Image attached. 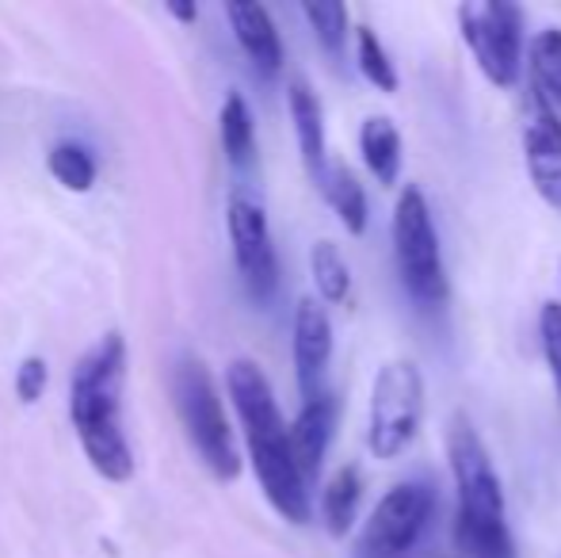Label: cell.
Returning a JSON list of instances; mask_svg holds the SVG:
<instances>
[{
    "label": "cell",
    "mask_w": 561,
    "mask_h": 558,
    "mask_svg": "<svg viewBox=\"0 0 561 558\" xmlns=\"http://www.w3.org/2000/svg\"><path fill=\"white\" fill-rule=\"evenodd\" d=\"M539 333H542V352H547L550 375H554V387H558V398H561V303L558 298L542 306Z\"/></svg>",
    "instance_id": "24"
},
{
    "label": "cell",
    "mask_w": 561,
    "mask_h": 558,
    "mask_svg": "<svg viewBox=\"0 0 561 558\" xmlns=\"http://www.w3.org/2000/svg\"><path fill=\"white\" fill-rule=\"evenodd\" d=\"M447 459H450V475H455V490H458L455 516L508 524L504 490H501V478H496V470H493V459H489L478 429H473L462 413H458L447 429Z\"/></svg>",
    "instance_id": "8"
},
{
    "label": "cell",
    "mask_w": 561,
    "mask_h": 558,
    "mask_svg": "<svg viewBox=\"0 0 561 558\" xmlns=\"http://www.w3.org/2000/svg\"><path fill=\"white\" fill-rule=\"evenodd\" d=\"M329 360H333V321L318 298H302L295 310V375L306 402L325 395Z\"/></svg>",
    "instance_id": "11"
},
{
    "label": "cell",
    "mask_w": 561,
    "mask_h": 558,
    "mask_svg": "<svg viewBox=\"0 0 561 558\" xmlns=\"http://www.w3.org/2000/svg\"><path fill=\"white\" fill-rule=\"evenodd\" d=\"M226 390L244 429V444L252 455V470L260 478V490L272 501V509L290 524L310 521V490L306 475L290 447V424L283 421L275 395L267 387L264 372L252 360H233L226 372Z\"/></svg>",
    "instance_id": "1"
},
{
    "label": "cell",
    "mask_w": 561,
    "mask_h": 558,
    "mask_svg": "<svg viewBox=\"0 0 561 558\" xmlns=\"http://www.w3.org/2000/svg\"><path fill=\"white\" fill-rule=\"evenodd\" d=\"M531 73L535 92L561 115V31L547 27L531 38Z\"/></svg>",
    "instance_id": "19"
},
{
    "label": "cell",
    "mask_w": 561,
    "mask_h": 558,
    "mask_svg": "<svg viewBox=\"0 0 561 558\" xmlns=\"http://www.w3.org/2000/svg\"><path fill=\"white\" fill-rule=\"evenodd\" d=\"M458 27L481 73L496 89H512L524 66V12L508 0H473L458 8Z\"/></svg>",
    "instance_id": "6"
},
{
    "label": "cell",
    "mask_w": 561,
    "mask_h": 558,
    "mask_svg": "<svg viewBox=\"0 0 561 558\" xmlns=\"http://www.w3.org/2000/svg\"><path fill=\"white\" fill-rule=\"evenodd\" d=\"M333 424H336V402L329 390L310 398V402H302L298 418L290 421V447H295V459L302 467L306 482L318 478L321 459L329 452V440H333Z\"/></svg>",
    "instance_id": "12"
},
{
    "label": "cell",
    "mask_w": 561,
    "mask_h": 558,
    "mask_svg": "<svg viewBox=\"0 0 561 558\" xmlns=\"http://www.w3.org/2000/svg\"><path fill=\"white\" fill-rule=\"evenodd\" d=\"M359 501H363V475L359 467H340L333 478H329L325 493H321V516H325L329 536H347V528L359 516Z\"/></svg>",
    "instance_id": "16"
},
{
    "label": "cell",
    "mask_w": 561,
    "mask_h": 558,
    "mask_svg": "<svg viewBox=\"0 0 561 558\" xmlns=\"http://www.w3.org/2000/svg\"><path fill=\"white\" fill-rule=\"evenodd\" d=\"M226 226H229V246H233V261L244 280V291L256 303H272L275 291H279V257H275L264 207L252 195L237 192L229 200Z\"/></svg>",
    "instance_id": "9"
},
{
    "label": "cell",
    "mask_w": 561,
    "mask_h": 558,
    "mask_svg": "<svg viewBox=\"0 0 561 558\" xmlns=\"http://www.w3.org/2000/svg\"><path fill=\"white\" fill-rule=\"evenodd\" d=\"M169 15H172V20L192 23L195 20V4H169Z\"/></svg>",
    "instance_id": "26"
},
{
    "label": "cell",
    "mask_w": 561,
    "mask_h": 558,
    "mask_svg": "<svg viewBox=\"0 0 561 558\" xmlns=\"http://www.w3.org/2000/svg\"><path fill=\"white\" fill-rule=\"evenodd\" d=\"M172 398H176L187 440L195 444L199 459L207 463V470L215 478H222V482H233L241 475V455H237V440L233 429H229L222 395H218L203 360L195 356L176 360V367H172Z\"/></svg>",
    "instance_id": "3"
},
{
    "label": "cell",
    "mask_w": 561,
    "mask_h": 558,
    "mask_svg": "<svg viewBox=\"0 0 561 558\" xmlns=\"http://www.w3.org/2000/svg\"><path fill=\"white\" fill-rule=\"evenodd\" d=\"M393 257H398L401 287L424 306L439 310L450 295L444 253H439V234L432 223L428 200L421 187H405L393 207Z\"/></svg>",
    "instance_id": "4"
},
{
    "label": "cell",
    "mask_w": 561,
    "mask_h": 558,
    "mask_svg": "<svg viewBox=\"0 0 561 558\" xmlns=\"http://www.w3.org/2000/svg\"><path fill=\"white\" fill-rule=\"evenodd\" d=\"M306 20L318 31L321 46L340 54V46H344V38H347V8L344 4H306Z\"/></svg>",
    "instance_id": "23"
},
{
    "label": "cell",
    "mask_w": 561,
    "mask_h": 558,
    "mask_svg": "<svg viewBox=\"0 0 561 558\" xmlns=\"http://www.w3.org/2000/svg\"><path fill=\"white\" fill-rule=\"evenodd\" d=\"M436 513V493L428 482H401L367 516L355 544V558H405Z\"/></svg>",
    "instance_id": "7"
},
{
    "label": "cell",
    "mask_w": 561,
    "mask_h": 558,
    "mask_svg": "<svg viewBox=\"0 0 561 558\" xmlns=\"http://www.w3.org/2000/svg\"><path fill=\"white\" fill-rule=\"evenodd\" d=\"M46 169H50L54 180H58L61 187H69V192H89L100 172L92 149L81 146V141H58V146L46 153Z\"/></svg>",
    "instance_id": "20"
},
{
    "label": "cell",
    "mask_w": 561,
    "mask_h": 558,
    "mask_svg": "<svg viewBox=\"0 0 561 558\" xmlns=\"http://www.w3.org/2000/svg\"><path fill=\"white\" fill-rule=\"evenodd\" d=\"M321 195L329 200V207L336 210V218L344 223L347 234L367 230V192L355 180V172L347 164H329L325 180H321Z\"/></svg>",
    "instance_id": "17"
},
{
    "label": "cell",
    "mask_w": 561,
    "mask_h": 558,
    "mask_svg": "<svg viewBox=\"0 0 561 558\" xmlns=\"http://www.w3.org/2000/svg\"><path fill=\"white\" fill-rule=\"evenodd\" d=\"M123 383H126V341L107 333L89 356L77 360L69 383V418L84 455L107 482H126L134 475V447L123 429Z\"/></svg>",
    "instance_id": "2"
},
{
    "label": "cell",
    "mask_w": 561,
    "mask_h": 558,
    "mask_svg": "<svg viewBox=\"0 0 561 558\" xmlns=\"http://www.w3.org/2000/svg\"><path fill=\"white\" fill-rule=\"evenodd\" d=\"M310 272L313 283H318V295L325 303H347L352 295V272H347V261L340 257V249L333 241H318L310 253Z\"/></svg>",
    "instance_id": "21"
},
{
    "label": "cell",
    "mask_w": 561,
    "mask_h": 558,
    "mask_svg": "<svg viewBox=\"0 0 561 558\" xmlns=\"http://www.w3.org/2000/svg\"><path fill=\"white\" fill-rule=\"evenodd\" d=\"M359 153L367 172L378 180L382 187L398 184V172H401V135L386 115H370L359 130Z\"/></svg>",
    "instance_id": "15"
},
{
    "label": "cell",
    "mask_w": 561,
    "mask_h": 558,
    "mask_svg": "<svg viewBox=\"0 0 561 558\" xmlns=\"http://www.w3.org/2000/svg\"><path fill=\"white\" fill-rule=\"evenodd\" d=\"M290 104V119H295V135H298V153L302 164L313 180H325L329 172V146H325V112H321V100L310 84L295 81L287 92Z\"/></svg>",
    "instance_id": "13"
},
{
    "label": "cell",
    "mask_w": 561,
    "mask_h": 558,
    "mask_svg": "<svg viewBox=\"0 0 561 558\" xmlns=\"http://www.w3.org/2000/svg\"><path fill=\"white\" fill-rule=\"evenodd\" d=\"M218 135H222V149L233 169H249L256 157V127H252V112L244 104L241 92H229L222 115H218Z\"/></svg>",
    "instance_id": "18"
},
{
    "label": "cell",
    "mask_w": 561,
    "mask_h": 558,
    "mask_svg": "<svg viewBox=\"0 0 561 558\" xmlns=\"http://www.w3.org/2000/svg\"><path fill=\"white\" fill-rule=\"evenodd\" d=\"M355 54H359V69L378 92H398V69H393L390 54H386L382 38L370 27L355 31Z\"/></svg>",
    "instance_id": "22"
},
{
    "label": "cell",
    "mask_w": 561,
    "mask_h": 558,
    "mask_svg": "<svg viewBox=\"0 0 561 558\" xmlns=\"http://www.w3.org/2000/svg\"><path fill=\"white\" fill-rule=\"evenodd\" d=\"M524 157L531 184L561 215V115L535 92L524 127Z\"/></svg>",
    "instance_id": "10"
},
{
    "label": "cell",
    "mask_w": 561,
    "mask_h": 558,
    "mask_svg": "<svg viewBox=\"0 0 561 558\" xmlns=\"http://www.w3.org/2000/svg\"><path fill=\"white\" fill-rule=\"evenodd\" d=\"M46 379H50V372H46V360L43 356H27L20 364V372H15V398H20L23 406H35L38 398H43V390H46Z\"/></svg>",
    "instance_id": "25"
},
{
    "label": "cell",
    "mask_w": 561,
    "mask_h": 558,
    "mask_svg": "<svg viewBox=\"0 0 561 558\" xmlns=\"http://www.w3.org/2000/svg\"><path fill=\"white\" fill-rule=\"evenodd\" d=\"M229 27H233L241 50L249 54V61L260 69V73H279L283 66V43L279 31H275L272 15H267L264 4H226Z\"/></svg>",
    "instance_id": "14"
},
{
    "label": "cell",
    "mask_w": 561,
    "mask_h": 558,
    "mask_svg": "<svg viewBox=\"0 0 561 558\" xmlns=\"http://www.w3.org/2000/svg\"><path fill=\"white\" fill-rule=\"evenodd\" d=\"M424 421V379L413 360H393L370 387L367 444L378 459H398Z\"/></svg>",
    "instance_id": "5"
}]
</instances>
